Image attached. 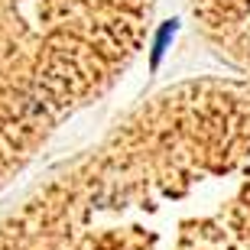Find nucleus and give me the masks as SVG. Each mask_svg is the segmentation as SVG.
<instances>
[{"instance_id":"obj_1","label":"nucleus","mask_w":250,"mask_h":250,"mask_svg":"<svg viewBox=\"0 0 250 250\" xmlns=\"http://www.w3.org/2000/svg\"><path fill=\"white\" fill-rule=\"evenodd\" d=\"M176 33V23H166V26L159 29V39H156V52H153V62H159V56H163V49H166L169 36Z\"/></svg>"}]
</instances>
